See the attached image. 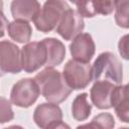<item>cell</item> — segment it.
<instances>
[{"instance_id": "obj_1", "label": "cell", "mask_w": 129, "mask_h": 129, "mask_svg": "<svg viewBox=\"0 0 129 129\" xmlns=\"http://www.w3.org/2000/svg\"><path fill=\"white\" fill-rule=\"evenodd\" d=\"M34 80L44 99L50 103L59 104L63 102L73 91L63 74L52 68H45L34 77Z\"/></svg>"}, {"instance_id": "obj_2", "label": "cell", "mask_w": 129, "mask_h": 129, "mask_svg": "<svg viewBox=\"0 0 129 129\" xmlns=\"http://www.w3.org/2000/svg\"><path fill=\"white\" fill-rule=\"evenodd\" d=\"M92 69L95 81H109L115 85H121L123 68L121 61L114 53L110 51L100 53L94 61Z\"/></svg>"}, {"instance_id": "obj_3", "label": "cell", "mask_w": 129, "mask_h": 129, "mask_svg": "<svg viewBox=\"0 0 129 129\" xmlns=\"http://www.w3.org/2000/svg\"><path fill=\"white\" fill-rule=\"evenodd\" d=\"M69 9L70 6L64 0H46L33 19L36 29L44 33L53 30Z\"/></svg>"}, {"instance_id": "obj_4", "label": "cell", "mask_w": 129, "mask_h": 129, "mask_svg": "<svg viewBox=\"0 0 129 129\" xmlns=\"http://www.w3.org/2000/svg\"><path fill=\"white\" fill-rule=\"evenodd\" d=\"M63 77L73 90H82L91 83L93 69L89 62L70 59L63 68Z\"/></svg>"}, {"instance_id": "obj_5", "label": "cell", "mask_w": 129, "mask_h": 129, "mask_svg": "<svg viewBox=\"0 0 129 129\" xmlns=\"http://www.w3.org/2000/svg\"><path fill=\"white\" fill-rule=\"evenodd\" d=\"M39 94L40 89L34 79H21L14 84L10 100L17 107L28 108L37 100Z\"/></svg>"}, {"instance_id": "obj_6", "label": "cell", "mask_w": 129, "mask_h": 129, "mask_svg": "<svg viewBox=\"0 0 129 129\" xmlns=\"http://www.w3.org/2000/svg\"><path fill=\"white\" fill-rule=\"evenodd\" d=\"M47 60L46 47L41 41L27 42L21 49L22 69L26 73H33L45 66Z\"/></svg>"}, {"instance_id": "obj_7", "label": "cell", "mask_w": 129, "mask_h": 129, "mask_svg": "<svg viewBox=\"0 0 129 129\" xmlns=\"http://www.w3.org/2000/svg\"><path fill=\"white\" fill-rule=\"evenodd\" d=\"M33 120L35 124L42 128H59L69 127L62 123L61 109L54 103H42L38 105L33 113Z\"/></svg>"}, {"instance_id": "obj_8", "label": "cell", "mask_w": 129, "mask_h": 129, "mask_svg": "<svg viewBox=\"0 0 129 129\" xmlns=\"http://www.w3.org/2000/svg\"><path fill=\"white\" fill-rule=\"evenodd\" d=\"M0 70L1 74H18L22 69L21 51L19 47L11 41L2 40L0 42Z\"/></svg>"}, {"instance_id": "obj_9", "label": "cell", "mask_w": 129, "mask_h": 129, "mask_svg": "<svg viewBox=\"0 0 129 129\" xmlns=\"http://www.w3.org/2000/svg\"><path fill=\"white\" fill-rule=\"evenodd\" d=\"M85 27L83 16L73 9H69L56 27V32L66 40L75 39Z\"/></svg>"}, {"instance_id": "obj_10", "label": "cell", "mask_w": 129, "mask_h": 129, "mask_svg": "<svg viewBox=\"0 0 129 129\" xmlns=\"http://www.w3.org/2000/svg\"><path fill=\"white\" fill-rule=\"evenodd\" d=\"M95 42L89 33L79 34L70 44V51L77 60L89 62L95 54Z\"/></svg>"}, {"instance_id": "obj_11", "label": "cell", "mask_w": 129, "mask_h": 129, "mask_svg": "<svg viewBox=\"0 0 129 129\" xmlns=\"http://www.w3.org/2000/svg\"><path fill=\"white\" fill-rule=\"evenodd\" d=\"M116 85L109 81H96L91 88L92 103L99 109L112 108V96Z\"/></svg>"}, {"instance_id": "obj_12", "label": "cell", "mask_w": 129, "mask_h": 129, "mask_svg": "<svg viewBox=\"0 0 129 129\" xmlns=\"http://www.w3.org/2000/svg\"><path fill=\"white\" fill-rule=\"evenodd\" d=\"M11 13L15 20L30 21L40 10V4L37 0H12Z\"/></svg>"}, {"instance_id": "obj_13", "label": "cell", "mask_w": 129, "mask_h": 129, "mask_svg": "<svg viewBox=\"0 0 129 129\" xmlns=\"http://www.w3.org/2000/svg\"><path fill=\"white\" fill-rule=\"evenodd\" d=\"M46 47V53H47V60L45 63L46 68H53L61 63L66 56V47L63 43L52 37L44 38L42 40Z\"/></svg>"}, {"instance_id": "obj_14", "label": "cell", "mask_w": 129, "mask_h": 129, "mask_svg": "<svg viewBox=\"0 0 129 129\" xmlns=\"http://www.w3.org/2000/svg\"><path fill=\"white\" fill-rule=\"evenodd\" d=\"M112 107L115 109V113L119 120L125 123H129V98L123 93V86L116 85L112 96Z\"/></svg>"}, {"instance_id": "obj_15", "label": "cell", "mask_w": 129, "mask_h": 129, "mask_svg": "<svg viewBox=\"0 0 129 129\" xmlns=\"http://www.w3.org/2000/svg\"><path fill=\"white\" fill-rule=\"evenodd\" d=\"M7 32L11 39L19 43H25L30 40L32 34V28L28 23V21L14 20L8 24Z\"/></svg>"}, {"instance_id": "obj_16", "label": "cell", "mask_w": 129, "mask_h": 129, "mask_svg": "<svg viewBox=\"0 0 129 129\" xmlns=\"http://www.w3.org/2000/svg\"><path fill=\"white\" fill-rule=\"evenodd\" d=\"M92 105L88 101V94L82 93L78 95L72 104V115L77 121H85L89 118Z\"/></svg>"}, {"instance_id": "obj_17", "label": "cell", "mask_w": 129, "mask_h": 129, "mask_svg": "<svg viewBox=\"0 0 129 129\" xmlns=\"http://www.w3.org/2000/svg\"><path fill=\"white\" fill-rule=\"evenodd\" d=\"M115 21L122 28H129V0H116Z\"/></svg>"}, {"instance_id": "obj_18", "label": "cell", "mask_w": 129, "mask_h": 129, "mask_svg": "<svg viewBox=\"0 0 129 129\" xmlns=\"http://www.w3.org/2000/svg\"><path fill=\"white\" fill-rule=\"evenodd\" d=\"M114 126H115V120L110 113H101L98 116L94 117L90 124L82 125V127H92V128H102V129H111Z\"/></svg>"}, {"instance_id": "obj_19", "label": "cell", "mask_w": 129, "mask_h": 129, "mask_svg": "<svg viewBox=\"0 0 129 129\" xmlns=\"http://www.w3.org/2000/svg\"><path fill=\"white\" fill-rule=\"evenodd\" d=\"M116 0H93V8L96 14L109 15L115 9Z\"/></svg>"}, {"instance_id": "obj_20", "label": "cell", "mask_w": 129, "mask_h": 129, "mask_svg": "<svg viewBox=\"0 0 129 129\" xmlns=\"http://www.w3.org/2000/svg\"><path fill=\"white\" fill-rule=\"evenodd\" d=\"M77 5V11L83 17H94L96 15L93 8V0H70Z\"/></svg>"}, {"instance_id": "obj_21", "label": "cell", "mask_w": 129, "mask_h": 129, "mask_svg": "<svg viewBox=\"0 0 129 129\" xmlns=\"http://www.w3.org/2000/svg\"><path fill=\"white\" fill-rule=\"evenodd\" d=\"M0 112H1V115H0V122L1 123H5V122H8L10 120L13 119L14 117V114H13V111L11 109V104L8 100H6L4 97H1V103H0Z\"/></svg>"}, {"instance_id": "obj_22", "label": "cell", "mask_w": 129, "mask_h": 129, "mask_svg": "<svg viewBox=\"0 0 129 129\" xmlns=\"http://www.w3.org/2000/svg\"><path fill=\"white\" fill-rule=\"evenodd\" d=\"M118 50L124 59L129 60V33L123 35L120 38L118 42Z\"/></svg>"}, {"instance_id": "obj_23", "label": "cell", "mask_w": 129, "mask_h": 129, "mask_svg": "<svg viewBox=\"0 0 129 129\" xmlns=\"http://www.w3.org/2000/svg\"><path fill=\"white\" fill-rule=\"evenodd\" d=\"M123 93H124V95H125L127 98H129V83H128L127 85L123 86Z\"/></svg>"}]
</instances>
